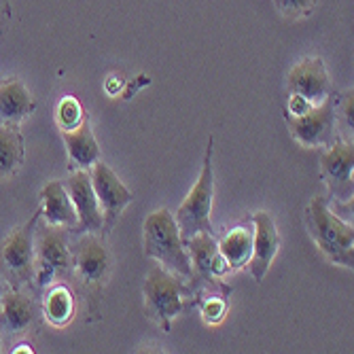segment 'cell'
Instances as JSON below:
<instances>
[{"instance_id":"obj_1","label":"cell","mask_w":354,"mask_h":354,"mask_svg":"<svg viewBox=\"0 0 354 354\" xmlns=\"http://www.w3.org/2000/svg\"><path fill=\"white\" fill-rule=\"evenodd\" d=\"M145 254L155 259L166 270L193 278L191 261L185 248V242L178 234L174 214L168 208H159L145 218Z\"/></svg>"},{"instance_id":"obj_2","label":"cell","mask_w":354,"mask_h":354,"mask_svg":"<svg viewBox=\"0 0 354 354\" xmlns=\"http://www.w3.org/2000/svg\"><path fill=\"white\" fill-rule=\"evenodd\" d=\"M308 230L329 261L352 268L354 266V227L344 223L325 198H314L308 206Z\"/></svg>"},{"instance_id":"obj_3","label":"cell","mask_w":354,"mask_h":354,"mask_svg":"<svg viewBox=\"0 0 354 354\" xmlns=\"http://www.w3.org/2000/svg\"><path fill=\"white\" fill-rule=\"evenodd\" d=\"M212 136L208 138V147H206V155H204V168L202 174L198 178V183L193 185V189L189 191V196L185 198V202L178 206L176 210V225H178V234L183 238V242H187L189 238H193L196 234H214L212 230V221H210V212H212V196H214V172H212Z\"/></svg>"},{"instance_id":"obj_4","label":"cell","mask_w":354,"mask_h":354,"mask_svg":"<svg viewBox=\"0 0 354 354\" xmlns=\"http://www.w3.org/2000/svg\"><path fill=\"white\" fill-rule=\"evenodd\" d=\"M147 314L159 323L164 331H170L172 318L183 312L185 301V286L180 276L166 270L164 266H153L142 284Z\"/></svg>"},{"instance_id":"obj_5","label":"cell","mask_w":354,"mask_h":354,"mask_svg":"<svg viewBox=\"0 0 354 354\" xmlns=\"http://www.w3.org/2000/svg\"><path fill=\"white\" fill-rule=\"evenodd\" d=\"M75 268L68 248V230L64 225H43L35 232V278L39 286H49L57 274H68Z\"/></svg>"},{"instance_id":"obj_6","label":"cell","mask_w":354,"mask_h":354,"mask_svg":"<svg viewBox=\"0 0 354 354\" xmlns=\"http://www.w3.org/2000/svg\"><path fill=\"white\" fill-rule=\"evenodd\" d=\"M75 248H77L73 254L75 270H77V276L89 297L91 312H93V306L98 310V301H100L102 288H104V282H106V276H109V270L113 263L111 252H109L106 244L95 234H83Z\"/></svg>"},{"instance_id":"obj_7","label":"cell","mask_w":354,"mask_h":354,"mask_svg":"<svg viewBox=\"0 0 354 354\" xmlns=\"http://www.w3.org/2000/svg\"><path fill=\"white\" fill-rule=\"evenodd\" d=\"M293 138L304 147H331L335 138V102L331 95L314 104L308 113L299 117L286 115Z\"/></svg>"},{"instance_id":"obj_8","label":"cell","mask_w":354,"mask_h":354,"mask_svg":"<svg viewBox=\"0 0 354 354\" xmlns=\"http://www.w3.org/2000/svg\"><path fill=\"white\" fill-rule=\"evenodd\" d=\"M352 170H354V147L348 140H335L320 159V172L329 187L331 198L344 204H352Z\"/></svg>"},{"instance_id":"obj_9","label":"cell","mask_w":354,"mask_h":354,"mask_svg":"<svg viewBox=\"0 0 354 354\" xmlns=\"http://www.w3.org/2000/svg\"><path fill=\"white\" fill-rule=\"evenodd\" d=\"M89 176H91V187L95 191V198H98L100 208H102V216H104L102 232H111L119 214L134 200V196L106 164L95 162Z\"/></svg>"},{"instance_id":"obj_10","label":"cell","mask_w":354,"mask_h":354,"mask_svg":"<svg viewBox=\"0 0 354 354\" xmlns=\"http://www.w3.org/2000/svg\"><path fill=\"white\" fill-rule=\"evenodd\" d=\"M64 187H66L68 196L73 200V206H75V212H77L75 232L77 234L100 232L104 216H102L100 202L95 198V191L91 187V176L85 170H79L64 180Z\"/></svg>"},{"instance_id":"obj_11","label":"cell","mask_w":354,"mask_h":354,"mask_svg":"<svg viewBox=\"0 0 354 354\" xmlns=\"http://www.w3.org/2000/svg\"><path fill=\"white\" fill-rule=\"evenodd\" d=\"M288 91L304 95L312 104H320L327 95H331V81L320 57H306L297 62L286 79Z\"/></svg>"},{"instance_id":"obj_12","label":"cell","mask_w":354,"mask_h":354,"mask_svg":"<svg viewBox=\"0 0 354 354\" xmlns=\"http://www.w3.org/2000/svg\"><path fill=\"white\" fill-rule=\"evenodd\" d=\"M254 232H252V254L248 259V272L257 282H261L274 261L280 248V238L276 232V223L270 212H257L252 216Z\"/></svg>"},{"instance_id":"obj_13","label":"cell","mask_w":354,"mask_h":354,"mask_svg":"<svg viewBox=\"0 0 354 354\" xmlns=\"http://www.w3.org/2000/svg\"><path fill=\"white\" fill-rule=\"evenodd\" d=\"M0 259L17 278H26L32 274V270H35V218L11 232V236L3 244Z\"/></svg>"},{"instance_id":"obj_14","label":"cell","mask_w":354,"mask_h":354,"mask_svg":"<svg viewBox=\"0 0 354 354\" xmlns=\"http://www.w3.org/2000/svg\"><path fill=\"white\" fill-rule=\"evenodd\" d=\"M193 276H200L204 280H210L212 276H223L230 272L227 263L218 252V242L212 238V234H196L185 242Z\"/></svg>"},{"instance_id":"obj_15","label":"cell","mask_w":354,"mask_h":354,"mask_svg":"<svg viewBox=\"0 0 354 354\" xmlns=\"http://www.w3.org/2000/svg\"><path fill=\"white\" fill-rule=\"evenodd\" d=\"M43 198V216L51 225H64V227H75L77 212L66 187L62 180H51L41 191Z\"/></svg>"},{"instance_id":"obj_16","label":"cell","mask_w":354,"mask_h":354,"mask_svg":"<svg viewBox=\"0 0 354 354\" xmlns=\"http://www.w3.org/2000/svg\"><path fill=\"white\" fill-rule=\"evenodd\" d=\"M64 145H66L71 162L77 168H91L100 159V147L95 140L87 121L79 123L73 130H62Z\"/></svg>"},{"instance_id":"obj_17","label":"cell","mask_w":354,"mask_h":354,"mask_svg":"<svg viewBox=\"0 0 354 354\" xmlns=\"http://www.w3.org/2000/svg\"><path fill=\"white\" fill-rule=\"evenodd\" d=\"M32 109H35V100L21 81L9 79L0 83V121L15 123L30 115Z\"/></svg>"},{"instance_id":"obj_18","label":"cell","mask_w":354,"mask_h":354,"mask_svg":"<svg viewBox=\"0 0 354 354\" xmlns=\"http://www.w3.org/2000/svg\"><path fill=\"white\" fill-rule=\"evenodd\" d=\"M0 308H3V320H5L7 329L15 331V333L26 331L37 316V308L32 304V299L17 291L3 293Z\"/></svg>"},{"instance_id":"obj_19","label":"cell","mask_w":354,"mask_h":354,"mask_svg":"<svg viewBox=\"0 0 354 354\" xmlns=\"http://www.w3.org/2000/svg\"><path fill=\"white\" fill-rule=\"evenodd\" d=\"M218 252L230 270H240L248 263L252 254V232L246 227H236L218 242Z\"/></svg>"},{"instance_id":"obj_20","label":"cell","mask_w":354,"mask_h":354,"mask_svg":"<svg viewBox=\"0 0 354 354\" xmlns=\"http://www.w3.org/2000/svg\"><path fill=\"white\" fill-rule=\"evenodd\" d=\"M75 314V297L68 286H53L45 297V318L53 327H66Z\"/></svg>"},{"instance_id":"obj_21","label":"cell","mask_w":354,"mask_h":354,"mask_svg":"<svg viewBox=\"0 0 354 354\" xmlns=\"http://www.w3.org/2000/svg\"><path fill=\"white\" fill-rule=\"evenodd\" d=\"M24 162L21 136L11 125H0V176H11Z\"/></svg>"},{"instance_id":"obj_22","label":"cell","mask_w":354,"mask_h":354,"mask_svg":"<svg viewBox=\"0 0 354 354\" xmlns=\"http://www.w3.org/2000/svg\"><path fill=\"white\" fill-rule=\"evenodd\" d=\"M55 119H57L59 130H73V127H77L79 123L85 121L81 102L77 98H73V95L59 100V104L55 109Z\"/></svg>"},{"instance_id":"obj_23","label":"cell","mask_w":354,"mask_h":354,"mask_svg":"<svg viewBox=\"0 0 354 354\" xmlns=\"http://www.w3.org/2000/svg\"><path fill=\"white\" fill-rule=\"evenodd\" d=\"M276 9L284 15V17H306L314 11L316 0H274Z\"/></svg>"},{"instance_id":"obj_24","label":"cell","mask_w":354,"mask_h":354,"mask_svg":"<svg viewBox=\"0 0 354 354\" xmlns=\"http://www.w3.org/2000/svg\"><path fill=\"white\" fill-rule=\"evenodd\" d=\"M225 310H227L225 308V301L218 297H210L202 304V316L208 325H218L225 316Z\"/></svg>"},{"instance_id":"obj_25","label":"cell","mask_w":354,"mask_h":354,"mask_svg":"<svg viewBox=\"0 0 354 354\" xmlns=\"http://www.w3.org/2000/svg\"><path fill=\"white\" fill-rule=\"evenodd\" d=\"M352 111H354V91H346L342 95V102H339V115H342V130L344 134H350L352 136V127H354V121H352Z\"/></svg>"},{"instance_id":"obj_26","label":"cell","mask_w":354,"mask_h":354,"mask_svg":"<svg viewBox=\"0 0 354 354\" xmlns=\"http://www.w3.org/2000/svg\"><path fill=\"white\" fill-rule=\"evenodd\" d=\"M312 106L314 104L310 100H306L304 95H297V93H291V98H288V104H286L288 115H291V117H299V115L308 113Z\"/></svg>"},{"instance_id":"obj_27","label":"cell","mask_w":354,"mask_h":354,"mask_svg":"<svg viewBox=\"0 0 354 354\" xmlns=\"http://www.w3.org/2000/svg\"><path fill=\"white\" fill-rule=\"evenodd\" d=\"M7 17H9V5H7V0H0V30H3Z\"/></svg>"},{"instance_id":"obj_28","label":"cell","mask_w":354,"mask_h":354,"mask_svg":"<svg viewBox=\"0 0 354 354\" xmlns=\"http://www.w3.org/2000/svg\"><path fill=\"white\" fill-rule=\"evenodd\" d=\"M119 87H121V83H119L115 77H109V81H106V91H109V93H113V91H117Z\"/></svg>"},{"instance_id":"obj_29","label":"cell","mask_w":354,"mask_h":354,"mask_svg":"<svg viewBox=\"0 0 354 354\" xmlns=\"http://www.w3.org/2000/svg\"><path fill=\"white\" fill-rule=\"evenodd\" d=\"M13 352H32V348H30V346H17Z\"/></svg>"},{"instance_id":"obj_30","label":"cell","mask_w":354,"mask_h":354,"mask_svg":"<svg viewBox=\"0 0 354 354\" xmlns=\"http://www.w3.org/2000/svg\"><path fill=\"white\" fill-rule=\"evenodd\" d=\"M0 301H3V280H0Z\"/></svg>"}]
</instances>
